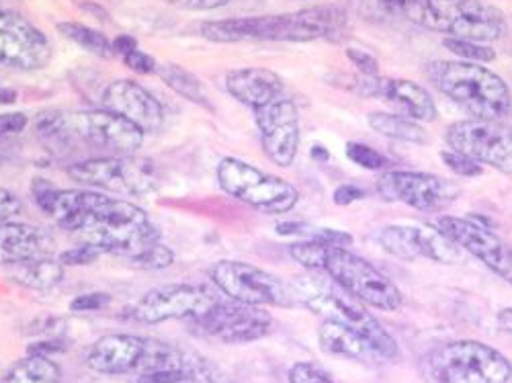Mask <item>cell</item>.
I'll use <instances>...</instances> for the list:
<instances>
[{
	"instance_id": "6da1fadb",
	"label": "cell",
	"mask_w": 512,
	"mask_h": 383,
	"mask_svg": "<svg viewBox=\"0 0 512 383\" xmlns=\"http://www.w3.org/2000/svg\"><path fill=\"white\" fill-rule=\"evenodd\" d=\"M31 191L41 211L80 242L95 244L136 269L160 271L175 263V252L138 205L97 191H62L44 179H35Z\"/></svg>"
},
{
	"instance_id": "7a4b0ae2",
	"label": "cell",
	"mask_w": 512,
	"mask_h": 383,
	"mask_svg": "<svg viewBox=\"0 0 512 383\" xmlns=\"http://www.w3.org/2000/svg\"><path fill=\"white\" fill-rule=\"evenodd\" d=\"M37 138L56 156L97 150L101 156L134 154L144 144L136 125L107 109L93 111H50L35 123Z\"/></svg>"
},
{
	"instance_id": "3957f363",
	"label": "cell",
	"mask_w": 512,
	"mask_h": 383,
	"mask_svg": "<svg viewBox=\"0 0 512 383\" xmlns=\"http://www.w3.org/2000/svg\"><path fill=\"white\" fill-rule=\"evenodd\" d=\"M347 27V13L336 5H318L285 15L240 17L201 23V35L216 44L238 41H291L308 44L318 39H338Z\"/></svg>"
},
{
	"instance_id": "277c9868",
	"label": "cell",
	"mask_w": 512,
	"mask_h": 383,
	"mask_svg": "<svg viewBox=\"0 0 512 383\" xmlns=\"http://www.w3.org/2000/svg\"><path fill=\"white\" fill-rule=\"evenodd\" d=\"M289 285L295 304H302L320 318L338 322L361 334L373 349L377 361H394L400 355L394 336L379 324L367 306L347 289L334 283L326 273L310 271Z\"/></svg>"
},
{
	"instance_id": "5b68a950",
	"label": "cell",
	"mask_w": 512,
	"mask_h": 383,
	"mask_svg": "<svg viewBox=\"0 0 512 383\" xmlns=\"http://www.w3.org/2000/svg\"><path fill=\"white\" fill-rule=\"evenodd\" d=\"M400 15L418 27L478 44H492L508 29L504 13L486 0H404Z\"/></svg>"
},
{
	"instance_id": "8992f818",
	"label": "cell",
	"mask_w": 512,
	"mask_h": 383,
	"mask_svg": "<svg viewBox=\"0 0 512 383\" xmlns=\"http://www.w3.org/2000/svg\"><path fill=\"white\" fill-rule=\"evenodd\" d=\"M426 74L435 89L474 119H502L512 107L508 84L482 64L437 60L426 68Z\"/></svg>"
},
{
	"instance_id": "52a82bcc",
	"label": "cell",
	"mask_w": 512,
	"mask_h": 383,
	"mask_svg": "<svg viewBox=\"0 0 512 383\" xmlns=\"http://www.w3.org/2000/svg\"><path fill=\"white\" fill-rule=\"evenodd\" d=\"M199 359L197 353L136 334H107L87 355V365L101 375H146L181 369Z\"/></svg>"
},
{
	"instance_id": "ba28073f",
	"label": "cell",
	"mask_w": 512,
	"mask_h": 383,
	"mask_svg": "<svg viewBox=\"0 0 512 383\" xmlns=\"http://www.w3.org/2000/svg\"><path fill=\"white\" fill-rule=\"evenodd\" d=\"M310 271L326 273L334 283L347 289L365 306L381 312H394L404 302L402 291L394 285V281L345 246L316 242Z\"/></svg>"
},
{
	"instance_id": "9c48e42d",
	"label": "cell",
	"mask_w": 512,
	"mask_h": 383,
	"mask_svg": "<svg viewBox=\"0 0 512 383\" xmlns=\"http://www.w3.org/2000/svg\"><path fill=\"white\" fill-rule=\"evenodd\" d=\"M435 383H512V363L480 340H451L426 357Z\"/></svg>"
},
{
	"instance_id": "30bf717a",
	"label": "cell",
	"mask_w": 512,
	"mask_h": 383,
	"mask_svg": "<svg viewBox=\"0 0 512 383\" xmlns=\"http://www.w3.org/2000/svg\"><path fill=\"white\" fill-rule=\"evenodd\" d=\"M66 173L78 185L130 197H144L160 187L158 166L134 154L84 158L70 164Z\"/></svg>"
},
{
	"instance_id": "8fae6325",
	"label": "cell",
	"mask_w": 512,
	"mask_h": 383,
	"mask_svg": "<svg viewBox=\"0 0 512 383\" xmlns=\"http://www.w3.org/2000/svg\"><path fill=\"white\" fill-rule=\"evenodd\" d=\"M218 183L230 197L263 214H287L300 201V191L291 183L234 156L220 160Z\"/></svg>"
},
{
	"instance_id": "7c38bea8",
	"label": "cell",
	"mask_w": 512,
	"mask_h": 383,
	"mask_svg": "<svg viewBox=\"0 0 512 383\" xmlns=\"http://www.w3.org/2000/svg\"><path fill=\"white\" fill-rule=\"evenodd\" d=\"M211 281L230 300L248 306H279L293 308L295 297L291 285L275 277L273 273L242 261H220L209 269Z\"/></svg>"
},
{
	"instance_id": "4fadbf2b",
	"label": "cell",
	"mask_w": 512,
	"mask_h": 383,
	"mask_svg": "<svg viewBox=\"0 0 512 383\" xmlns=\"http://www.w3.org/2000/svg\"><path fill=\"white\" fill-rule=\"evenodd\" d=\"M445 142L478 164L492 166L500 173H512V127L498 119H461L447 127Z\"/></svg>"
},
{
	"instance_id": "5bb4252c",
	"label": "cell",
	"mask_w": 512,
	"mask_h": 383,
	"mask_svg": "<svg viewBox=\"0 0 512 383\" xmlns=\"http://www.w3.org/2000/svg\"><path fill=\"white\" fill-rule=\"evenodd\" d=\"M377 191L383 199L404 203L424 214H441L461 195L455 181L414 170H386L377 179Z\"/></svg>"
},
{
	"instance_id": "9a60e30c",
	"label": "cell",
	"mask_w": 512,
	"mask_h": 383,
	"mask_svg": "<svg viewBox=\"0 0 512 383\" xmlns=\"http://www.w3.org/2000/svg\"><path fill=\"white\" fill-rule=\"evenodd\" d=\"M216 302L218 297L201 285H162L140 297L134 308V318L142 324H160L168 320L195 322Z\"/></svg>"
},
{
	"instance_id": "2e32d148",
	"label": "cell",
	"mask_w": 512,
	"mask_h": 383,
	"mask_svg": "<svg viewBox=\"0 0 512 383\" xmlns=\"http://www.w3.org/2000/svg\"><path fill=\"white\" fill-rule=\"evenodd\" d=\"M199 332L226 345L254 343L273 330V316L259 306L242 302H216L199 320L193 322Z\"/></svg>"
},
{
	"instance_id": "e0dca14e",
	"label": "cell",
	"mask_w": 512,
	"mask_h": 383,
	"mask_svg": "<svg viewBox=\"0 0 512 383\" xmlns=\"http://www.w3.org/2000/svg\"><path fill=\"white\" fill-rule=\"evenodd\" d=\"M437 228L463 252L472 254L482 265H486L494 275L512 283V246L504 242L490 226H482L472 218L443 216Z\"/></svg>"
},
{
	"instance_id": "ac0fdd59",
	"label": "cell",
	"mask_w": 512,
	"mask_h": 383,
	"mask_svg": "<svg viewBox=\"0 0 512 383\" xmlns=\"http://www.w3.org/2000/svg\"><path fill=\"white\" fill-rule=\"evenodd\" d=\"M52 60L48 35L15 11L0 9V64L15 70H39Z\"/></svg>"
},
{
	"instance_id": "d6986e66",
	"label": "cell",
	"mask_w": 512,
	"mask_h": 383,
	"mask_svg": "<svg viewBox=\"0 0 512 383\" xmlns=\"http://www.w3.org/2000/svg\"><path fill=\"white\" fill-rule=\"evenodd\" d=\"M377 240L383 250L402 261L426 259L441 265H455L461 261V250L437 226H388L379 230Z\"/></svg>"
},
{
	"instance_id": "ffe728a7",
	"label": "cell",
	"mask_w": 512,
	"mask_h": 383,
	"mask_svg": "<svg viewBox=\"0 0 512 383\" xmlns=\"http://www.w3.org/2000/svg\"><path fill=\"white\" fill-rule=\"evenodd\" d=\"M256 127H259L261 144L267 158L289 168L300 150V113L291 99L281 97L271 105L254 111Z\"/></svg>"
},
{
	"instance_id": "44dd1931",
	"label": "cell",
	"mask_w": 512,
	"mask_h": 383,
	"mask_svg": "<svg viewBox=\"0 0 512 383\" xmlns=\"http://www.w3.org/2000/svg\"><path fill=\"white\" fill-rule=\"evenodd\" d=\"M107 111L136 125L142 134H156L164 125V109L160 101L136 80H115L103 93Z\"/></svg>"
},
{
	"instance_id": "7402d4cb",
	"label": "cell",
	"mask_w": 512,
	"mask_h": 383,
	"mask_svg": "<svg viewBox=\"0 0 512 383\" xmlns=\"http://www.w3.org/2000/svg\"><path fill=\"white\" fill-rule=\"evenodd\" d=\"M363 97H377L396 107L404 117L431 123L437 119V105L431 93L422 84L408 78H383L363 76L361 89Z\"/></svg>"
},
{
	"instance_id": "603a6c76",
	"label": "cell",
	"mask_w": 512,
	"mask_h": 383,
	"mask_svg": "<svg viewBox=\"0 0 512 383\" xmlns=\"http://www.w3.org/2000/svg\"><path fill=\"white\" fill-rule=\"evenodd\" d=\"M54 238L44 228L23 222H0V265H21L52 257Z\"/></svg>"
},
{
	"instance_id": "cb8c5ba5",
	"label": "cell",
	"mask_w": 512,
	"mask_h": 383,
	"mask_svg": "<svg viewBox=\"0 0 512 383\" xmlns=\"http://www.w3.org/2000/svg\"><path fill=\"white\" fill-rule=\"evenodd\" d=\"M226 91L238 103L256 111L285 97V84L281 76L269 68H238L228 72Z\"/></svg>"
},
{
	"instance_id": "d4e9b609",
	"label": "cell",
	"mask_w": 512,
	"mask_h": 383,
	"mask_svg": "<svg viewBox=\"0 0 512 383\" xmlns=\"http://www.w3.org/2000/svg\"><path fill=\"white\" fill-rule=\"evenodd\" d=\"M318 343L322 351L332 357L353 361H377L373 349L361 334L332 320L322 322L318 330Z\"/></svg>"
},
{
	"instance_id": "484cf974",
	"label": "cell",
	"mask_w": 512,
	"mask_h": 383,
	"mask_svg": "<svg viewBox=\"0 0 512 383\" xmlns=\"http://www.w3.org/2000/svg\"><path fill=\"white\" fill-rule=\"evenodd\" d=\"M369 127L383 136V138H390V140H398V142H406V144H416V146H426L431 140L429 132L424 130V127L410 117L398 115V113H371L367 117Z\"/></svg>"
},
{
	"instance_id": "4316f807",
	"label": "cell",
	"mask_w": 512,
	"mask_h": 383,
	"mask_svg": "<svg viewBox=\"0 0 512 383\" xmlns=\"http://www.w3.org/2000/svg\"><path fill=\"white\" fill-rule=\"evenodd\" d=\"M13 281L33 291H52L64 281V265L52 257L27 261L13 267Z\"/></svg>"
},
{
	"instance_id": "83f0119b",
	"label": "cell",
	"mask_w": 512,
	"mask_h": 383,
	"mask_svg": "<svg viewBox=\"0 0 512 383\" xmlns=\"http://www.w3.org/2000/svg\"><path fill=\"white\" fill-rule=\"evenodd\" d=\"M156 74L162 78V82L170 91H175L183 99H187L203 109H209V111L213 109V103L209 99L207 89L203 87V82L187 68L173 64V62H164V64H158Z\"/></svg>"
},
{
	"instance_id": "f1b7e54d",
	"label": "cell",
	"mask_w": 512,
	"mask_h": 383,
	"mask_svg": "<svg viewBox=\"0 0 512 383\" xmlns=\"http://www.w3.org/2000/svg\"><path fill=\"white\" fill-rule=\"evenodd\" d=\"M5 383H62V371L48 357L29 355L9 369Z\"/></svg>"
},
{
	"instance_id": "f546056e",
	"label": "cell",
	"mask_w": 512,
	"mask_h": 383,
	"mask_svg": "<svg viewBox=\"0 0 512 383\" xmlns=\"http://www.w3.org/2000/svg\"><path fill=\"white\" fill-rule=\"evenodd\" d=\"M58 31L70 39L72 44L80 46L82 50H87L99 58H111L113 56V46L111 41L97 29L84 27L80 23H58Z\"/></svg>"
},
{
	"instance_id": "4dcf8cb0",
	"label": "cell",
	"mask_w": 512,
	"mask_h": 383,
	"mask_svg": "<svg viewBox=\"0 0 512 383\" xmlns=\"http://www.w3.org/2000/svg\"><path fill=\"white\" fill-rule=\"evenodd\" d=\"M445 48L455 54L459 60L463 62H472V64H488L496 60V50L486 46V44H478V41H469V39H455V37H447L445 39Z\"/></svg>"
},
{
	"instance_id": "1f68e13d",
	"label": "cell",
	"mask_w": 512,
	"mask_h": 383,
	"mask_svg": "<svg viewBox=\"0 0 512 383\" xmlns=\"http://www.w3.org/2000/svg\"><path fill=\"white\" fill-rule=\"evenodd\" d=\"M347 156L353 164L365 168V170H375V173H386V170L392 166V160L388 156H383L375 148L359 142H349L347 144Z\"/></svg>"
},
{
	"instance_id": "d6a6232c",
	"label": "cell",
	"mask_w": 512,
	"mask_h": 383,
	"mask_svg": "<svg viewBox=\"0 0 512 383\" xmlns=\"http://www.w3.org/2000/svg\"><path fill=\"white\" fill-rule=\"evenodd\" d=\"M103 254L105 252L95 244L78 242L76 246H72L60 254V263L64 267H82V265H91V263L99 261V257H103Z\"/></svg>"
},
{
	"instance_id": "836d02e7",
	"label": "cell",
	"mask_w": 512,
	"mask_h": 383,
	"mask_svg": "<svg viewBox=\"0 0 512 383\" xmlns=\"http://www.w3.org/2000/svg\"><path fill=\"white\" fill-rule=\"evenodd\" d=\"M441 158H443L445 166L457 177L472 179V177H480L482 175V164H478L476 160L467 158V156H463L459 152H453V150L441 152Z\"/></svg>"
},
{
	"instance_id": "e575fe53",
	"label": "cell",
	"mask_w": 512,
	"mask_h": 383,
	"mask_svg": "<svg viewBox=\"0 0 512 383\" xmlns=\"http://www.w3.org/2000/svg\"><path fill=\"white\" fill-rule=\"evenodd\" d=\"M289 383H334L330 375L314 363H295L289 369Z\"/></svg>"
},
{
	"instance_id": "d590c367",
	"label": "cell",
	"mask_w": 512,
	"mask_h": 383,
	"mask_svg": "<svg viewBox=\"0 0 512 383\" xmlns=\"http://www.w3.org/2000/svg\"><path fill=\"white\" fill-rule=\"evenodd\" d=\"M113 302V297L109 293L103 291H95V293H84L74 297L70 302V308L74 312H99L103 308H107Z\"/></svg>"
},
{
	"instance_id": "8d00e7d4",
	"label": "cell",
	"mask_w": 512,
	"mask_h": 383,
	"mask_svg": "<svg viewBox=\"0 0 512 383\" xmlns=\"http://www.w3.org/2000/svg\"><path fill=\"white\" fill-rule=\"evenodd\" d=\"M68 349V340L62 336H50L44 340H35L27 347V355L31 357H54L58 353H64Z\"/></svg>"
},
{
	"instance_id": "74e56055",
	"label": "cell",
	"mask_w": 512,
	"mask_h": 383,
	"mask_svg": "<svg viewBox=\"0 0 512 383\" xmlns=\"http://www.w3.org/2000/svg\"><path fill=\"white\" fill-rule=\"evenodd\" d=\"M345 54L353 62V66L361 72V76H379V64L375 56H371L369 52L361 48H347Z\"/></svg>"
},
{
	"instance_id": "f35d334b",
	"label": "cell",
	"mask_w": 512,
	"mask_h": 383,
	"mask_svg": "<svg viewBox=\"0 0 512 383\" xmlns=\"http://www.w3.org/2000/svg\"><path fill=\"white\" fill-rule=\"evenodd\" d=\"M29 123V117L25 113L13 111V113H0V138H11L21 134Z\"/></svg>"
},
{
	"instance_id": "ab89813d",
	"label": "cell",
	"mask_w": 512,
	"mask_h": 383,
	"mask_svg": "<svg viewBox=\"0 0 512 383\" xmlns=\"http://www.w3.org/2000/svg\"><path fill=\"white\" fill-rule=\"evenodd\" d=\"M123 62L127 68L138 72V74H154L158 68V62L150 54H144L140 50H134L127 56H123Z\"/></svg>"
},
{
	"instance_id": "60d3db41",
	"label": "cell",
	"mask_w": 512,
	"mask_h": 383,
	"mask_svg": "<svg viewBox=\"0 0 512 383\" xmlns=\"http://www.w3.org/2000/svg\"><path fill=\"white\" fill-rule=\"evenodd\" d=\"M21 209H23L21 199L9 189L0 187V222H9L17 214H21Z\"/></svg>"
},
{
	"instance_id": "b9f144b4",
	"label": "cell",
	"mask_w": 512,
	"mask_h": 383,
	"mask_svg": "<svg viewBox=\"0 0 512 383\" xmlns=\"http://www.w3.org/2000/svg\"><path fill=\"white\" fill-rule=\"evenodd\" d=\"M170 5L181 7V9H195V11H211L226 7L230 0H168Z\"/></svg>"
},
{
	"instance_id": "7bdbcfd3",
	"label": "cell",
	"mask_w": 512,
	"mask_h": 383,
	"mask_svg": "<svg viewBox=\"0 0 512 383\" xmlns=\"http://www.w3.org/2000/svg\"><path fill=\"white\" fill-rule=\"evenodd\" d=\"M363 197H365V191L357 185H340V187H336V191L332 195L336 205H351Z\"/></svg>"
},
{
	"instance_id": "ee69618b",
	"label": "cell",
	"mask_w": 512,
	"mask_h": 383,
	"mask_svg": "<svg viewBox=\"0 0 512 383\" xmlns=\"http://www.w3.org/2000/svg\"><path fill=\"white\" fill-rule=\"evenodd\" d=\"M111 46H113V54H121V58H123L130 52L138 50V39L132 35H119L111 41Z\"/></svg>"
},
{
	"instance_id": "f6af8a7d",
	"label": "cell",
	"mask_w": 512,
	"mask_h": 383,
	"mask_svg": "<svg viewBox=\"0 0 512 383\" xmlns=\"http://www.w3.org/2000/svg\"><path fill=\"white\" fill-rule=\"evenodd\" d=\"M80 7H82V11H84V13L91 15V17H95V19H101V21H107V19H109L107 11H105L101 5H97V3H82Z\"/></svg>"
},
{
	"instance_id": "bcb514c9",
	"label": "cell",
	"mask_w": 512,
	"mask_h": 383,
	"mask_svg": "<svg viewBox=\"0 0 512 383\" xmlns=\"http://www.w3.org/2000/svg\"><path fill=\"white\" fill-rule=\"evenodd\" d=\"M377 3L394 15H400V11L404 7V0H377Z\"/></svg>"
},
{
	"instance_id": "7dc6e473",
	"label": "cell",
	"mask_w": 512,
	"mask_h": 383,
	"mask_svg": "<svg viewBox=\"0 0 512 383\" xmlns=\"http://www.w3.org/2000/svg\"><path fill=\"white\" fill-rule=\"evenodd\" d=\"M498 320H500V326L508 332H512V308H506L498 314Z\"/></svg>"
},
{
	"instance_id": "c3c4849f",
	"label": "cell",
	"mask_w": 512,
	"mask_h": 383,
	"mask_svg": "<svg viewBox=\"0 0 512 383\" xmlns=\"http://www.w3.org/2000/svg\"><path fill=\"white\" fill-rule=\"evenodd\" d=\"M17 101V91L13 89H0V103L3 105H13Z\"/></svg>"
}]
</instances>
